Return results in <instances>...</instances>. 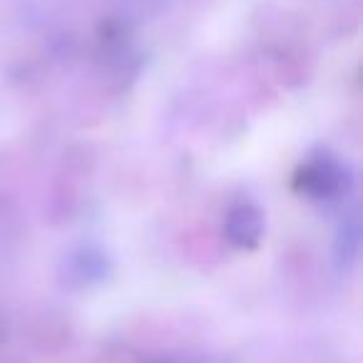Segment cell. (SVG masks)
Listing matches in <instances>:
<instances>
[{"mask_svg":"<svg viewBox=\"0 0 363 363\" xmlns=\"http://www.w3.org/2000/svg\"><path fill=\"white\" fill-rule=\"evenodd\" d=\"M294 189L318 204L341 202L353 192V172L336 155L318 152L294 177Z\"/></svg>","mask_w":363,"mask_h":363,"instance_id":"obj_1","label":"cell"},{"mask_svg":"<svg viewBox=\"0 0 363 363\" xmlns=\"http://www.w3.org/2000/svg\"><path fill=\"white\" fill-rule=\"evenodd\" d=\"M110 274L112 259L97 244H80V247L62 254L60 264H57V281L62 289H70V291L97 286V284L107 281Z\"/></svg>","mask_w":363,"mask_h":363,"instance_id":"obj_2","label":"cell"},{"mask_svg":"<svg viewBox=\"0 0 363 363\" xmlns=\"http://www.w3.org/2000/svg\"><path fill=\"white\" fill-rule=\"evenodd\" d=\"M264 232H267V219L264 212L249 199L234 202L224 214V237L234 249L252 252L262 244Z\"/></svg>","mask_w":363,"mask_h":363,"instance_id":"obj_3","label":"cell"},{"mask_svg":"<svg viewBox=\"0 0 363 363\" xmlns=\"http://www.w3.org/2000/svg\"><path fill=\"white\" fill-rule=\"evenodd\" d=\"M361 242H363V227L358 212H351L341 219L336 234H333V264L338 272H351L361 257Z\"/></svg>","mask_w":363,"mask_h":363,"instance_id":"obj_4","label":"cell"},{"mask_svg":"<svg viewBox=\"0 0 363 363\" xmlns=\"http://www.w3.org/2000/svg\"><path fill=\"white\" fill-rule=\"evenodd\" d=\"M167 0H122L120 21L122 26H137L142 21H150L152 16L162 11Z\"/></svg>","mask_w":363,"mask_h":363,"instance_id":"obj_5","label":"cell"},{"mask_svg":"<svg viewBox=\"0 0 363 363\" xmlns=\"http://www.w3.org/2000/svg\"><path fill=\"white\" fill-rule=\"evenodd\" d=\"M0 341H3V321H0Z\"/></svg>","mask_w":363,"mask_h":363,"instance_id":"obj_6","label":"cell"}]
</instances>
